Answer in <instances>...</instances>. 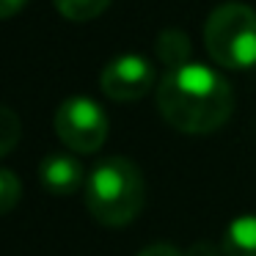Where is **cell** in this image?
<instances>
[{
  "mask_svg": "<svg viewBox=\"0 0 256 256\" xmlns=\"http://www.w3.org/2000/svg\"><path fill=\"white\" fill-rule=\"evenodd\" d=\"M204 44L223 69L256 66V12L245 3H223L206 17Z\"/></svg>",
  "mask_w": 256,
  "mask_h": 256,
  "instance_id": "3957f363",
  "label": "cell"
},
{
  "mask_svg": "<svg viewBox=\"0 0 256 256\" xmlns=\"http://www.w3.org/2000/svg\"><path fill=\"white\" fill-rule=\"evenodd\" d=\"M39 179L56 196H72L86 182L80 160H74L66 152H52V154H47L39 166Z\"/></svg>",
  "mask_w": 256,
  "mask_h": 256,
  "instance_id": "8992f818",
  "label": "cell"
},
{
  "mask_svg": "<svg viewBox=\"0 0 256 256\" xmlns=\"http://www.w3.org/2000/svg\"><path fill=\"white\" fill-rule=\"evenodd\" d=\"M223 256H256V215H240L223 232Z\"/></svg>",
  "mask_w": 256,
  "mask_h": 256,
  "instance_id": "52a82bcc",
  "label": "cell"
},
{
  "mask_svg": "<svg viewBox=\"0 0 256 256\" xmlns=\"http://www.w3.org/2000/svg\"><path fill=\"white\" fill-rule=\"evenodd\" d=\"M25 3H28V0H0V20L14 17V14H17Z\"/></svg>",
  "mask_w": 256,
  "mask_h": 256,
  "instance_id": "5bb4252c",
  "label": "cell"
},
{
  "mask_svg": "<svg viewBox=\"0 0 256 256\" xmlns=\"http://www.w3.org/2000/svg\"><path fill=\"white\" fill-rule=\"evenodd\" d=\"M184 256H223V248H218L212 242H193L184 250Z\"/></svg>",
  "mask_w": 256,
  "mask_h": 256,
  "instance_id": "7c38bea8",
  "label": "cell"
},
{
  "mask_svg": "<svg viewBox=\"0 0 256 256\" xmlns=\"http://www.w3.org/2000/svg\"><path fill=\"white\" fill-rule=\"evenodd\" d=\"M144 176L127 157H108L86 179V206L102 226H127L144 210Z\"/></svg>",
  "mask_w": 256,
  "mask_h": 256,
  "instance_id": "7a4b0ae2",
  "label": "cell"
},
{
  "mask_svg": "<svg viewBox=\"0 0 256 256\" xmlns=\"http://www.w3.org/2000/svg\"><path fill=\"white\" fill-rule=\"evenodd\" d=\"M20 135H22L20 116L12 110V108L0 105V157H6L8 152L20 144Z\"/></svg>",
  "mask_w": 256,
  "mask_h": 256,
  "instance_id": "30bf717a",
  "label": "cell"
},
{
  "mask_svg": "<svg viewBox=\"0 0 256 256\" xmlns=\"http://www.w3.org/2000/svg\"><path fill=\"white\" fill-rule=\"evenodd\" d=\"M154 80H157V72H154L149 58L127 52V56L113 58V61L102 69L100 86L110 100L135 102L154 88Z\"/></svg>",
  "mask_w": 256,
  "mask_h": 256,
  "instance_id": "5b68a950",
  "label": "cell"
},
{
  "mask_svg": "<svg viewBox=\"0 0 256 256\" xmlns=\"http://www.w3.org/2000/svg\"><path fill=\"white\" fill-rule=\"evenodd\" d=\"M157 58H160L162 64H166L168 69L174 66H182V64L190 61V39L182 34V30H162L160 36H157Z\"/></svg>",
  "mask_w": 256,
  "mask_h": 256,
  "instance_id": "ba28073f",
  "label": "cell"
},
{
  "mask_svg": "<svg viewBox=\"0 0 256 256\" xmlns=\"http://www.w3.org/2000/svg\"><path fill=\"white\" fill-rule=\"evenodd\" d=\"M56 135L78 154H91L108 140V116L91 96H69L52 118Z\"/></svg>",
  "mask_w": 256,
  "mask_h": 256,
  "instance_id": "277c9868",
  "label": "cell"
},
{
  "mask_svg": "<svg viewBox=\"0 0 256 256\" xmlns=\"http://www.w3.org/2000/svg\"><path fill=\"white\" fill-rule=\"evenodd\" d=\"M20 196H22V184H20L17 174L8 168H0V215L14 210L20 204Z\"/></svg>",
  "mask_w": 256,
  "mask_h": 256,
  "instance_id": "8fae6325",
  "label": "cell"
},
{
  "mask_svg": "<svg viewBox=\"0 0 256 256\" xmlns=\"http://www.w3.org/2000/svg\"><path fill=\"white\" fill-rule=\"evenodd\" d=\"M52 3L72 22H88L110 6V0H52Z\"/></svg>",
  "mask_w": 256,
  "mask_h": 256,
  "instance_id": "9c48e42d",
  "label": "cell"
},
{
  "mask_svg": "<svg viewBox=\"0 0 256 256\" xmlns=\"http://www.w3.org/2000/svg\"><path fill=\"white\" fill-rule=\"evenodd\" d=\"M157 108L174 130L206 135L228 122L234 94L220 72L188 61L162 74L157 86Z\"/></svg>",
  "mask_w": 256,
  "mask_h": 256,
  "instance_id": "6da1fadb",
  "label": "cell"
},
{
  "mask_svg": "<svg viewBox=\"0 0 256 256\" xmlns=\"http://www.w3.org/2000/svg\"><path fill=\"white\" fill-rule=\"evenodd\" d=\"M138 256H184V254H179V250L168 242H154V245H149V248H144Z\"/></svg>",
  "mask_w": 256,
  "mask_h": 256,
  "instance_id": "4fadbf2b",
  "label": "cell"
}]
</instances>
